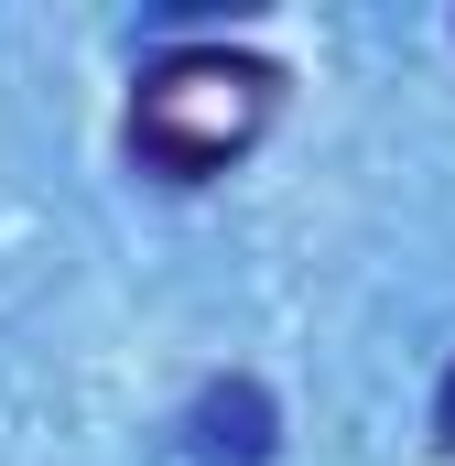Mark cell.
<instances>
[{"label": "cell", "instance_id": "cell-1", "mask_svg": "<svg viewBox=\"0 0 455 466\" xmlns=\"http://www.w3.org/2000/svg\"><path fill=\"white\" fill-rule=\"evenodd\" d=\"M271 109H282V66L271 55H249V44H174L130 87V163L163 174V185H207L271 130Z\"/></svg>", "mask_w": 455, "mask_h": 466}, {"label": "cell", "instance_id": "cell-2", "mask_svg": "<svg viewBox=\"0 0 455 466\" xmlns=\"http://www.w3.org/2000/svg\"><path fill=\"white\" fill-rule=\"evenodd\" d=\"M271 434H282V412H271L260 380H207L196 412H185V456H196V466H260Z\"/></svg>", "mask_w": 455, "mask_h": 466}, {"label": "cell", "instance_id": "cell-3", "mask_svg": "<svg viewBox=\"0 0 455 466\" xmlns=\"http://www.w3.org/2000/svg\"><path fill=\"white\" fill-rule=\"evenodd\" d=\"M434 445L455 456V369H445V390H434Z\"/></svg>", "mask_w": 455, "mask_h": 466}]
</instances>
